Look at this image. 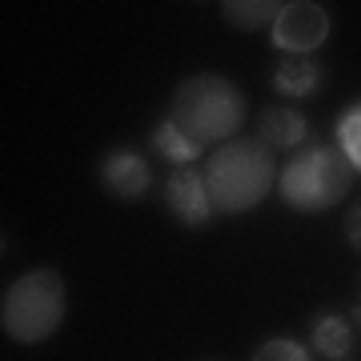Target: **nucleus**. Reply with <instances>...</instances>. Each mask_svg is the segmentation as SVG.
Listing matches in <instances>:
<instances>
[{"label":"nucleus","instance_id":"f257e3e1","mask_svg":"<svg viewBox=\"0 0 361 361\" xmlns=\"http://www.w3.org/2000/svg\"><path fill=\"white\" fill-rule=\"evenodd\" d=\"M277 157L261 137H233L205 161V189L221 217H241L277 189Z\"/></svg>","mask_w":361,"mask_h":361},{"label":"nucleus","instance_id":"f03ea898","mask_svg":"<svg viewBox=\"0 0 361 361\" xmlns=\"http://www.w3.org/2000/svg\"><path fill=\"white\" fill-rule=\"evenodd\" d=\"M245 116H249L245 92L221 73L185 77L173 92V101H169V121L201 149L241 137Z\"/></svg>","mask_w":361,"mask_h":361},{"label":"nucleus","instance_id":"7ed1b4c3","mask_svg":"<svg viewBox=\"0 0 361 361\" xmlns=\"http://www.w3.org/2000/svg\"><path fill=\"white\" fill-rule=\"evenodd\" d=\"M353 177L357 173L337 145L310 141L277 169V197L297 213H325L349 197Z\"/></svg>","mask_w":361,"mask_h":361},{"label":"nucleus","instance_id":"20e7f679","mask_svg":"<svg viewBox=\"0 0 361 361\" xmlns=\"http://www.w3.org/2000/svg\"><path fill=\"white\" fill-rule=\"evenodd\" d=\"M68 313V289L56 269L20 273L0 301V329L16 345H40L49 341Z\"/></svg>","mask_w":361,"mask_h":361},{"label":"nucleus","instance_id":"39448f33","mask_svg":"<svg viewBox=\"0 0 361 361\" xmlns=\"http://www.w3.org/2000/svg\"><path fill=\"white\" fill-rule=\"evenodd\" d=\"M334 32V16L317 0H289L269 28V44L285 56H313Z\"/></svg>","mask_w":361,"mask_h":361},{"label":"nucleus","instance_id":"423d86ee","mask_svg":"<svg viewBox=\"0 0 361 361\" xmlns=\"http://www.w3.org/2000/svg\"><path fill=\"white\" fill-rule=\"evenodd\" d=\"M97 180H101V189L113 201H141L149 193V185H153V169L145 161L137 149L129 145H116L109 153L101 157V165H97Z\"/></svg>","mask_w":361,"mask_h":361},{"label":"nucleus","instance_id":"0eeeda50","mask_svg":"<svg viewBox=\"0 0 361 361\" xmlns=\"http://www.w3.org/2000/svg\"><path fill=\"white\" fill-rule=\"evenodd\" d=\"M165 209L169 217L185 225V229H201L217 217V209L209 201L205 189V173L201 169H173L165 180Z\"/></svg>","mask_w":361,"mask_h":361},{"label":"nucleus","instance_id":"6e6552de","mask_svg":"<svg viewBox=\"0 0 361 361\" xmlns=\"http://www.w3.org/2000/svg\"><path fill=\"white\" fill-rule=\"evenodd\" d=\"M325 85V68L313 56H281L269 77V89L285 101H310Z\"/></svg>","mask_w":361,"mask_h":361},{"label":"nucleus","instance_id":"1a4fd4ad","mask_svg":"<svg viewBox=\"0 0 361 361\" xmlns=\"http://www.w3.org/2000/svg\"><path fill=\"white\" fill-rule=\"evenodd\" d=\"M257 137L269 149H301V145H310V121L305 113H297L289 104H273L265 113L257 116Z\"/></svg>","mask_w":361,"mask_h":361},{"label":"nucleus","instance_id":"9d476101","mask_svg":"<svg viewBox=\"0 0 361 361\" xmlns=\"http://www.w3.org/2000/svg\"><path fill=\"white\" fill-rule=\"evenodd\" d=\"M310 349L325 361H345L353 353V325L341 313H317L310 322Z\"/></svg>","mask_w":361,"mask_h":361},{"label":"nucleus","instance_id":"9b49d317","mask_svg":"<svg viewBox=\"0 0 361 361\" xmlns=\"http://www.w3.org/2000/svg\"><path fill=\"white\" fill-rule=\"evenodd\" d=\"M149 145H153V153L161 157V161H169L173 169H193L197 161H201V145L189 141V137L169 121V116H161V121L153 125Z\"/></svg>","mask_w":361,"mask_h":361},{"label":"nucleus","instance_id":"f8f14e48","mask_svg":"<svg viewBox=\"0 0 361 361\" xmlns=\"http://www.w3.org/2000/svg\"><path fill=\"white\" fill-rule=\"evenodd\" d=\"M277 13H281V0H225V4H221V16H225V25L241 28V32L273 28Z\"/></svg>","mask_w":361,"mask_h":361},{"label":"nucleus","instance_id":"ddd939ff","mask_svg":"<svg viewBox=\"0 0 361 361\" xmlns=\"http://www.w3.org/2000/svg\"><path fill=\"white\" fill-rule=\"evenodd\" d=\"M334 137H337V149L345 153V161L353 165V173H361V101H353L349 109H341L334 125Z\"/></svg>","mask_w":361,"mask_h":361},{"label":"nucleus","instance_id":"4468645a","mask_svg":"<svg viewBox=\"0 0 361 361\" xmlns=\"http://www.w3.org/2000/svg\"><path fill=\"white\" fill-rule=\"evenodd\" d=\"M249 361H313V349L297 337H269L265 345L253 349Z\"/></svg>","mask_w":361,"mask_h":361},{"label":"nucleus","instance_id":"2eb2a0df","mask_svg":"<svg viewBox=\"0 0 361 361\" xmlns=\"http://www.w3.org/2000/svg\"><path fill=\"white\" fill-rule=\"evenodd\" d=\"M341 233H345L349 249H357V253H361V205H349V209H345V221H341Z\"/></svg>","mask_w":361,"mask_h":361},{"label":"nucleus","instance_id":"dca6fc26","mask_svg":"<svg viewBox=\"0 0 361 361\" xmlns=\"http://www.w3.org/2000/svg\"><path fill=\"white\" fill-rule=\"evenodd\" d=\"M357 322H361V305H357Z\"/></svg>","mask_w":361,"mask_h":361}]
</instances>
